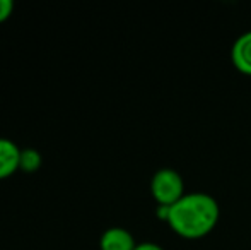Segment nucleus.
<instances>
[{"instance_id":"nucleus-1","label":"nucleus","mask_w":251,"mask_h":250,"mask_svg":"<svg viewBox=\"0 0 251 250\" xmlns=\"http://www.w3.org/2000/svg\"><path fill=\"white\" fill-rule=\"evenodd\" d=\"M221 216L217 200L205 192L185 194L169 207L168 223L178 237L199 240L210 233Z\"/></svg>"},{"instance_id":"nucleus-2","label":"nucleus","mask_w":251,"mask_h":250,"mask_svg":"<svg viewBox=\"0 0 251 250\" xmlns=\"http://www.w3.org/2000/svg\"><path fill=\"white\" fill-rule=\"evenodd\" d=\"M151 192L159 206L171 207L173 204H176L185 195V182L176 170L162 168L152 177Z\"/></svg>"},{"instance_id":"nucleus-3","label":"nucleus","mask_w":251,"mask_h":250,"mask_svg":"<svg viewBox=\"0 0 251 250\" xmlns=\"http://www.w3.org/2000/svg\"><path fill=\"white\" fill-rule=\"evenodd\" d=\"M232 65L245 76H251V31L236 38L231 48Z\"/></svg>"},{"instance_id":"nucleus-4","label":"nucleus","mask_w":251,"mask_h":250,"mask_svg":"<svg viewBox=\"0 0 251 250\" xmlns=\"http://www.w3.org/2000/svg\"><path fill=\"white\" fill-rule=\"evenodd\" d=\"M101 250H135L133 237L123 228H109L101 237Z\"/></svg>"},{"instance_id":"nucleus-5","label":"nucleus","mask_w":251,"mask_h":250,"mask_svg":"<svg viewBox=\"0 0 251 250\" xmlns=\"http://www.w3.org/2000/svg\"><path fill=\"white\" fill-rule=\"evenodd\" d=\"M21 151L14 142L7 139H0V178L9 177L19 168Z\"/></svg>"},{"instance_id":"nucleus-6","label":"nucleus","mask_w":251,"mask_h":250,"mask_svg":"<svg viewBox=\"0 0 251 250\" xmlns=\"http://www.w3.org/2000/svg\"><path fill=\"white\" fill-rule=\"evenodd\" d=\"M41 165V156L38 151L34 149H24L21 151V163L19 168H23L24 171H34L38 170Z\"/></svg>"},{"instance_id":"nucleus-7","label":"nucleus","mask_w":251,"mask_h":250,"mask_svg":"<svg viewBox=\"0 0 251 250\" xmlns=\"http://www.w3.org/2000/svg\"><path fill=\"white\" fill-rule=\"evenodd\" d=\"M14 3L12 0H0V21H5L12 14Z\"/></svg>"},{"instance_id":"nucleus-8","label":"nucleus","mask_w":251,"mask_h":250,"mask_svg":"<svg viewBox=\"0 0 251 250\" xmlns=\"http://www.w3.org/2000/svg\"><path fill=\"white\" fill-rule=\"evenodd\" d=\"M135 250H164V249H162L161 245H157V244H151V242H146V244L137 245Z\"/></svg>"}]
</instances>
